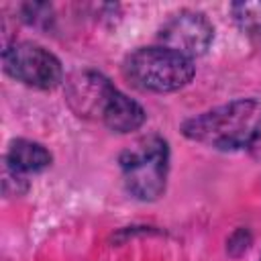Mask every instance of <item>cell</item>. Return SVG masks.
<instances>
[{
  "mask_svg": "<svg viewBox=\"0 0 261 261\" xmlns=\"http://www.w3.org/2000/svg\"><path fill=\"white\" fill-rule=\"evenodd\" d=\"M2 190L6 196H22L29 190V177L18 175L14 171H10L8 167H4L2 171Z\"/></svg>",
  "mask_w": 261,
  "mask_h": 261,
  "instance_id": "obj_11",
  "label": "cell"
},
{
  "mask_svg": "<svg viewBox=\"0 0 261 261\" xmlns=\"http://www.w3.org/2000/svg\"><path fill=\"white\" fill-rule=\"evenodd\" d=\"M245 151L253 157V159H259L261 161V116L257 118L251 135H249V141H247V147Z\"/></svg>",
  "mask_w": 261,
  "mask_h": 261,
  "instance_id": "obj_12",
  "label": "cell"
},
{
  "mask_svg": "<svg viewBox=\"0 0 261 261\" xmlns=\"http://www.w3.org/2000/svg\"><path fill=\"white\" fill-rule=\"evenodd\" d=\"M159 43L188 59L204 55L214 39V27L204 12L179 10L159 29Z\"/></svg>",
  "mask_w": 261,
  "mask_h": 261,
  "instance_id": "obj_5",
  "label": "cell"
},
{
  "mask_svg": "<svg viewBox=\"0 0 261 261\" xmlns=\"http://www.w3.org/2000/svg\"><path fill=\"white\" fill-rule=\"evenodd\" d=\"M110 130L114 133H133L137 128H141L147 120V112L143 110V106L128 98L126 94H122L118 88L112 92L104 112H102V118H100Z\"/></svg>",
  "mask_w": 261,
  "mask_h": 261,
  "instance_id": "obj_8",
  "label": "cell"
},
{
  "mask_svg": "<svg viewBox=\"0 0 261 261\" xmlns=\"http://www.w3.org/2000/svg\"><path fill=\"white\" fill-rule=\"evenodd\" d=\"M51 151L31 139H12L4 153V167L24 177L45 171L47 167H51Z\"/></svg>",
  "mask_w": 261,
  "mask_h": 261,
  "instance_id": "obj_7",
  "label": "cell"
},
{
  "mask_svg": "<svg viewBox=\"0 0 261 261\" xmlns=\"http://www.w3.org/2000/svg\"><path fill=\"white\" fill-rule=\"evenodd\" d=\"M124 190L141 202H155L165 194L169 173V145L159 135L141 137L118 157Z\"/></svg>",
  "mask_w": 261,
  "mask_h": 261,
  "instance_id": "obj_3",
  "label": "cell"
},
{
  "mask_svg": "<svg viewBox=\"0 0 261 261\" xmlns=\"http://www.w3.org/2000/svg\"><path fill=\"white\" fill-rule=\"evenodd\" d=\"M251 245H253V232L247 226H239L226 239V253H228V257L239 259L249 251Z\"/></svg>",
  "mask_w": 261,
  "mask_h": 261,
  "instance_id": "obj_10",
  "label": "cell"
},
{
  "mask_svg": "<svg viewBox=\"0 0 261 261\" xmlns=\"http://www.w3.org/2000/svg\"><path fill=\"white\" fill-rule=\"evenodd\" d=\"M122 73L135 88L143 92L167 94L186 88L196 73V65L192 59L155 45V47H139L126 55L122 63Z\"/></svg>",
  "mask_w": 261,
  "mask_h": 261,
  "instance_id": "obj_2",
  "label": "cell"
},
{
  "mask_svg": "<svg viewBox=\"0 0 261 261\" xmlns=\"http://www.w3.org/2000/svg\"><path fill=\"white\" fill-rule=\"evenodd\" d=\"M4 71L35 90H53L63 82L61 61L43 45L31 41H14L2 49Z\"/></svg>",
  "mask_w": 261,
  "mask_h": 261,
  "instance_id": "obj_4",
  "label": "cell"
},
{
  "mask_svg": "<svg viewBox=\"0 0 261 261\" xmlns=\"http://www.w3.org/2000/svg\"><path fill=\"white\" fill-rule=\"evenodd\" d=\"M114 90L116 88L106 75L94 69H84L65 82V100L77 116L102 118V112Z\"/></svg>",
  "mask_w": 261,
  "mask_h": 261,
  "instance_id": "obj_6",
  "label": "cell"
},
{
  "mask_svg": "<svg viewBox=\"0 0 261 261\" xmlns=\"http://www.w3.org/2000/svg\"><path fill=\"white\" fill-rule=\"evenodd\" d=\"M259 100L239 98L212 110L200 112L181 124V135L190 141L210 145L218 151H239L247 147L249 135L261 114Z\"/></svg>",
  "mask_w": 261,
  "mask_h": 261,
  "instance_id": "obj_1",
  "label": "cell"
},
{
  "mask_svg": "<svg viewBox=\"0 0 261 261\" xmlns=\"http://www.w3.org/2000/svg\"><path fill=\"white\" fill-rule=\"evenodd\" d=\"M259 261H261V259H259Z\"/></svg>",
  "mask_w": 261,
  "mask_h": 261,
  "instance_id": "obj_13",
  "label": "cell"
},
{
  "mask_svg": "<svg viewBox=\"0 0 261 261\" xmlns=\"http://www.w3.org/2000/svg\"><path fill=\"white\" fill-rule=\"evenodd\" d=\"M230 14L237 27L249 37H261V0L255 2H232Z\"/></svg>",
  "mask_w": 261,
  "mask_h": 261,
  "instance_id": "obj_9",
  "label": "cell"
}]
</instances>
